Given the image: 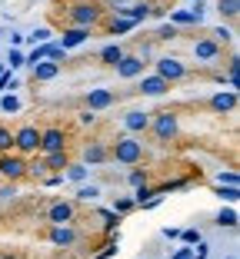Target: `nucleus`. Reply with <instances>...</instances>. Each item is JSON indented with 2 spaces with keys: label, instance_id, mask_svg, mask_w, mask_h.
<instances>
[{
  "label": "nucleus",
  "instance_id": "obj_23",
  "mask_svg": "<svg viewBox=\"0 0 240 259\" xmlns=\"http://www.w3.org/2000/svg\"><path fill=\"white\" fill-rule=\"evenodd\" d=\"M124 54H127V50H124L120 44H107V47L100 50V63H104V67H110V70H114V63L120 60Z\"/></svg>",
  "mask_w": 240,
  "mask_h": 259
},
{
  "label": "nucleus",
  "instance_id": "obj_16",
  "mask_svg": "<svg viewBox=\"0 0 240 259\" xmlns=\"http://www.w3.org/2000/svg\"><path fill=\"white\" fill-rule=\"evenodd\" d=\"M114 103H117V93H114V90H104V87H97V90L87 93V110H93V113L110 110Z\"/></svg>",
  "mask_w": 240,
  "mask_h": 259
},
{
  "label": "nucleus",
  "instance_id": "obj_47",
  "mask_svg": "<svg viewBox=\"0 0 240 259\" xmlns=\"http://www.w3.org/2000/svg\"><path fill=\"white\" fill-rule=\"evenodd\" d=\"M0 70H4V67H0Z\"/></svg>",
  "mask_w": 240,
  "mask_h": 259
},
{
  "label": "nucleus",
  "instance_id": "obj_4",
  "mask_svg": "<svg viewBox=\"0 0 240 259\" xmlns=\"http://www.w3.org/2000/svg\"><path fill=\"white\" fill-rule=\"evenodd\" d=\"M14 153L20 156H37L40 153V130L33 123H23L14 130Z\"/></svg>",
  "mask_w": 240,
  "mask_h": 259
},
{
  "label": "nucleus",
  "instance_id": "obj_2",
  "mask_svg": "<svg viewBox=\"0 0 240 259\" xmlns=\"http://www.w3.org/2000/svg\"><path fill=\"white\" fill-rule=\"evenodd\" d=\"M150 133H154L160 143H174L180 137V116L174 110H160V113H150Z\"/></svg>",
  "mask_w": 240,
  "mask_h": 259
},
{
  "label": "nucleus",
  "instance_id": "obj_41",
  "mask_svg": "<svg viewBox=\"0 0 240 259\" xmlns=\"http://www.w3.org/2000/svg\"><path fill=\"white\" fill-rule=\"evenodd\" d=\"M67 180H63V173H54V176H47L44 180V186H63Z\"/></svg>",
  "mask_w": 240,
  "mask_h": 259
},
{
  "label": "nucleus",
  "instance_id": "obj_11",
  "mask_svg": "<svg viewBox=\"0 0 240 259\" xmlns=\"http://www.w3.org/2000/svg\"><path fill=\"white\" fill-rule=\"evenodd\" d=\"M140 80V87H137V93H144V97H163V93H170V83L163 80V76H157V73H140L137 76Z\"/></svg>",
  "mask_w": 240,
  "mask_h": 259
},
{
  "label": "nucleus",
  "instance_id": "obj_13",
  "mask_svg": "<svg viewBox=\"0 0 240 259\" xmlns=\"http://www.w3.org/2000/svg\"><path fill=\"white\" fill-rule=\"evenodd\" d=\"M60 70H63V63H57V60H37L30 67V76H33V83H50V80L60 76Z\"/></svg>",
  "mask_w": 240,
  "mask_h": 259
},
{
  "label": "nucleus",
  "instance_id": "obj_10",
  "mask_svg": "<svg viewBox=\"0 0 240 259\" xmlns=\"http://www.w3.org/2000/svg\"><path fill=\"white\" fill-rule=\"evenodd\" d=\"M77 220V203L70 199H57L47 206V223H74Z\"/></svg>",
  "mask_w": 240,
  "mask_h": 259
},
{
  "label": "nucleus",
  "instance_id": "obj_24",
  "mask_svg": "<svg viewBox=\"0 0 240 259\" xmlns=\"http://www.w3.org/2000/svg\"><path fill=\"white\" fill-rule=\"evenodd\" d=\"M217 7H220V17H224V20H237L240 0H217Z\"/></svg>",
  "mask_w": 240,
  "mask_h": 259
},
{
  "label": "nucleus",
  "instance_id": "obj_46",
  "mask_svg": "<svg viewBox=\"0 0 240 259\" xmlns=\"http://www.w3.org/2000/svg\"><path fill=\"white\" fill-rule=\"evenodd\" d=\"M227 259H233V256H227Z\"/></svg>",
  "mask_w": 240,
  "mask_h": 259
},
{
  "label": "nucleus",
  "instance_id": "obj_22",
  "mask_svg": "<svg viewBox=\"0 0 240 259\" xmlns=\"http://www.w3.org/2000/svg\"><path fill=\"white\" fill-rule=\"evenodd\" d=\"M133 27H137V23H133L130 17H120V14H117L114 20H107V33H114V37H124V33H130Z\"/></svg>",
  "mask_w": 240,
  "mask_h": 259
},
{
  "label": "nucleus",
  "instance_id": "obj_19",
  "mask_svg": "<svg viewBox=\"0 0 240 259\" xmlns=\"http://www.w3.org/2000/svg\"><path fill=\"white\" fill-rule=\"evenodd\" d=\"M147 126H150V113L147 110H130V113L124 116V130L133 133V137H137V133H147Z\"/></svg>",
  "mask_w": 240,
  "mask_h": 259
},
{
  "label": "nucleus",
  "instance_id": "obj_8",
  "mask_svg": "<svg viewBox=\"0 0 240 259\" xmlns=\"http://www.w3.org/2000/svg\"><path fill=\"white\" fill-rule=\"evenodd\" d=\"M67 146H70V133L63 126H47V130H40V153L67 150Z\"/></svg>",
  "mask_w": 240,
  "mask_h": 259
},
{
  "label": "nucleus",
  "instance_id": "obj_27",
  "mask_svg": "<svg viewBox=\"0 0 240 259\" xmlns=\"http://www.w3.org/2000/svg\"><path fill=\"white\" fill-rule=\"evenodd\" d=\"M117 252H120V239H107V243L93 252L90 259H110V256H117Z\"/></svg>",
  "mask_w": 240,
  "mask_h": 259
},
{
  "label": "nucleus",
  "instance_id": "obj_5",
  "mask_svg": "<svg viewBox=\"0 0 240 259\" xmlns=\"http://www.w3.org/2000/svg\"><path fill=\"white\" fill-rule=\"evenodd\" d=\"M154 73L163 76L167 83H180V80L190 76V67H187L184 60H177V57H157L154 60Z\"/></svg>",
  "mask_w": 240,
  "mask_h": 259
},
{
  "label": "nucleus",
  "instance_id": "obj_14",
  "mask_svg": "<svg viewBox=\"0 0 240 259\" xmlns=\"http://www.w3.org/2000/svg\"><path fill=\"white\" fill-rule=\"evenodd\" d=\"M170 23L174 27H200L203 23V0H197V7H190V10H170Z\"/></svg>",
  "mask_w": 240,
  "mask_h": 259
},
{
  "label": "nucleus",
  "instance_id": "obj_7",
  "mask_svg": "<svg viewBox=\"0 0 240 259\" xmlns=\"http://www.w3.org/2000/svg\"><path fill=\"white\" fill-rule=\"evenodd\" d=\"M47 239L54 246H63V249H74L80 243V233L74 229V223H50L47 226Z\"/></svg>",
  "mask_w": 240,
  "mask_h": 259
},
{
  "label": "nucleus",
  "instance_id": "obj_39",
  "mask_svg": "<svg viewBox=\"0 0 240 259\" xmlns=\"http://www.w3.org/2000/svg\"><path fill=\"white\" fill-rule=\"evenodd\" d=\"M14 196H17V183H7V180H4V186H0V199L7 203V199H14Z\"/></svg>",
  "mask_w": 240,
  "mask_h": 259
},
{
  "label": "nucleus",
  "instance_id": "obj_38",
  "mask_svg": "<svg viewBox=\"0 0 240 259\" xmlns=\"http://www.w3.org/2000/svg\"><path fill=\"white\" fill-rule=\"evenodd\" d=\"M177 37V27H174V23H163L160 30H157V40H174Z\"/></svg>",
  "mask_w": 240,
  "mask_h": 259
},
{
  "label": "nucleus",
  "instance_id": "obj_36",
  "mask_svg": "<svg viewBox=\"0 0 240 259\" xmlns=\"http://www.w3.org/2000/svg\"><path fill=\"white\" fill-rule=\"evenodd\" d=\"M180 239H184L187 246H197L203 236H200V229H194V226H190V229H180Z\"/></svg>",
  "mask_w": 240,
  "mask_h": 259
},
{
  "label": "nucleus",
  "instance_id": "obj_37",
  "mask_svg": "<svg viewBox=\"0 0 240 259\" xmlns=\"http://www.w3.org/2000/svg\"><path fill=\"white\" fill-rule=\"evenodd\" d=\"M214 40H217V44H220V47H224V44H230V40H233V33H230V27H217V30H214Z\"/></svg>",
  "mask_w": 240,
  "mask_h": 259
},
{
  "label": "nucleus",
  "instance_id": "obj_31",
  "mask_svg": "<svg viewBox=\"0 0 240 259\" xmlns=\"http://www.w3.org/2000/svg\"><path fill=\"white\" fill-rule=\"evenodd\" d=\"M0 110H4V113H17V110H20V97L4 93V97H0Z\"/></svg>",
  "mask_w": 240,
  "mask_h": 259
},
{
  "label": "nucleus",
  "instance_id": "obj_28",
  "mask_svg": "<svg viewBox=\"0 0 240 259\" xmlns=\"http://www.w3.org/2000/svg\"><path fill=\"white\" fill-rule=\"evenodd\" d=\"M147 180H150V173H147V169H140V163H133V169L127 173V183L140 186V183H147Z\"/></svg>",
  "mask_w": 240,
  "mask_h": 259
},
{
  "label": "nucleus",
  "instance_id": "obj_18",
  "mask_svg": "<svg viewBox=\"0 0 240 259\" xmlns=\"http://www.w3.org/2000/svg\"><path fill=\"white\" fill-rule=\"evenodd\" d=\"M210 110L214 113H233L237 110V90H220L210 97Z\"/></svg>",
  "mask_w": 240,
  "mask_h": 259
},
{
  "label": "nucleus",
  "instance_id": "obj_17",
  "mask_svg": "<svg viewBox=\"0 0 240 259\" xmlns=\"http://www.w3.org/2000/svg\"><path fill=\"white\" fill-rule=\"evenodd\" d=\"M87 40H90V30H87V27H63V33H60L57 44H60L63 50H74V47L87 44Z\"/></svg>",
  "mask_w": 240,
  "mask_h": 259
},
{
  "label": "nucleus",
  "instance_id": "obj_9",
  "mask_svg": "<svg viewBox=\"0 0 240 259\" xmlns=\"http://www.w3.org/2000/svg\"><path fill=\"white\" fill-rule=\"evenodd\" d=\"M144 67H147L144 54H124L120 60L114 63V70H117V76H120V80H137V76L144 73Z\"/></svg>",
  "mask_w": 240,
  "mask_h": 259
},
{
  "label": "nucleus",
  "instance_id": "obj_25",
  "mask_svg": "<svg viewBox=\"0 0 240 259\" xmlns=\"http://www.w3.org/2000/svg\"><path fill=\"white\" fill-rule=\"evenodd\" d=\"M110 209H114L117 216H127V213H133V209H137V203H133V196H117Z\"/></svg>",
  "mask_w": 240,
  "mask_h": 259
},
{
  "label": "nucleus",
  "instance_id": "obj_26",
  "mask_svg": "<svg viewBox=\"0 0 240 259\" xmlns=\"http://www.w3.org/2000/svg\"><path fill=\"white\" fill-rule=\"evenodd\" d=\"M217 226H220V229H237V209H233V206L217 213Z\"/></svg>",
  "mask_w": 240,
  "mask_h": 259
},
{
  "label": "nucleus",
  "instance_id": "obj_32",
  "mask_svg": "<svg viewBox=\"0 0 240 259\" xmlns=\"http://www.w3.org/2000/svg\"><path fill=\"white\" fill-rule=\"evenodd\" d=\"M237 73H240V60L230 57V63H227V87L230 90H237Z\"/></svg>",
  "mask_w": 240,
  "mask_h": 259
},
{
  "label": "nucleus",
  "instance_id": "obj_12",
  "mask_svg": "<svg viewBox=\"0 0 240 259\" xmlns=\"http://www.w3.org/2000/svg\"><path fill=\"white\" fill-rule=\"evenodd\" d=\"M194 57H197V60H203V63H214V60L224 57V47H220L214 37H200L194 44Z\"/></svg>",
  "mask_w": 240,
  "mask_h": 259
},
{
  "label": "nucleus",
  "instance_id": "obj_33",
  "mask_svg": "<svg viewBox=\"0 0 240 259\" xmlns=\"http://www.w3.org/2000/svg\"><path fill=\"white\" fill-rule=\"evenodd\" d=\"M237 183H240L237 169H220L217 173V186H237Z\"/></svg>",
  "mask_w": 240,
  "mask_h": 259
},
{
  "label": "nucleus",
  "instance_id": "obj_45",
  "mask_svg": "<svg viewBox=\"0 0 240 259\" xmlns=\"http://www.w3.org/2000/svg\"><path fill=\"white\" fill-rule=\"evenodd\" d=\"M194 259H210V256H194Z\"/></svg>",
  "mask_w": 240,
  "mask_h": 259
},
{
  "label": "nucleus",
  "instance_id": "obj_43",
  "mask_svg": "<svg viewBox=\"0 0 240 259\" xmlns=\"http://www.w3.org/2000/svg\"><path fill=\"white\" fill-rule=\"evenodd\" d=\"M163 239H180V229L177 226H167V229H163Z\"/></svg>",
  "mask_w": 240,
  "mask_h": 259
},
{
  "label": "nucleus",
  "instance_id": "obj_30",
  "mask_svg": "<svg viewBox=\"0 0 240 259\" xmlns=\"http://www.w3.org/2000/svg\"><path fill=\"white\" fill-rule=\"evenodd\" d=\"M23 40H30V44H47V40H54V30H50V27H37V30H30V37H23Z\"/></svg>",
  "mask_w": 240,
  "mask_h": 259
},
{
  "label": "nucleus",
  "instance_id": "obj_15",
  "mask_svg": "<svg viewBox=\"0 0 240 259\" xmlns=\"http://www.w3.org/2000/svg\"><path fill=\"white\" fill-rule=\"evenodd\" d=\"M80 163H87V166H104V163H110L107 143H100V140H90V143L84 146V153H80Z\"/></svg>",
  "mask_w": 240,
  "mask_h": 259
},
{
  "label": "nucleus",
  "instance_id": "obj_21",
  "mask_svg": "<svg viewBox=\"0 0 240 259\" xmlns=\"http://www.w3.org/2000/svg\"><path fill=\"white\" fill-rule=\"evenodd\" d=\"M87 176H90V166H87V163H67V166H63V180H70V183H84Z\"/></svg>",
  "mask_w": 240,
  "mask_h": 259
},
{
  "label": "nucleus",
  "instance_id": "obj_3",
  "mask_svg": "<svg viewBox=\"0 0 240 259\" xmlns=\"http://www.w3.org/2000/svg\"><path fill=\"white\" fill-rule=\"evenodd\" d=\"M100 14L104 10L93 4V0H77V4H70L67 7V20H70V27H97L100 23Z\"/></svg>",
  "mask_w": 240,
  "mask_h": 259
},
{
  "label": "nucleus",
  "instance_id": "obj_44",
  "mask_svg": "<svg viewBox=\"0 0 240 259\" xmlns=\"http://www.w3.org/2000/svg\"><path fill=\"white\" fill-rule=\"evenodd\" d=\"M110 4H114V7H124V4H127V0H110Z\"/></svg>",
  "mask_w": 240,
  "mask_h": 259
},
{
  "label": "nucleus",
  "instance_id": "obj_42",
  "mask_svg": "<svg viewBox=\"0 0 240 259\" xmlns=\"http://www.w3.org/2000/svg\"><path fill=\"white\" fill-rule=\"evenodd\" d=\"M93 120H97V113H93V110H84V113H80V123H84V126H90Z\"/></svg>",
  "mask_w": 240,
  "mask_h": 259
},
{
  "label": "nucleus",
  "instance_id": "obj_29",
  "mask_svg": "<svg viewBox=\"0 0 240 259\" xmlns=\"http://www.w3.org/2000/svg\"><path fill=\"white\" fill-rule=\"evenodd\" d=\"M10 150H14V130L0 123V153H10Z\"/></svg>",
  "mask_w": 240,
  "mask_h": 259
},
{
  "label": "nucleus",
  "instance_id": "obj_1",
  "mask_svg": "<svg viewBox=\"0 0 240 259\" xmlns=\"http://www.w3.org/2000/svg\"><path fill=\"white\" fill-rule=\"evenodd\" d=\"M107 156H110V163H120V166H133V163L144 160V143H140L133 133H127V137H117L114 143L107 146Z\"/></svg>",
  "mask_w": 240,
  "mask_h": 259
},
{
  "label": "nucleus",
  "instance_id": "obj_35",
  "mask_svg": "<svg viewBox=\"0 0 240 259\" xmlns=\"http://www.w3.org/2000/svg\"><path fill=\"white\" fill-rule=\"evenodd\" d=\"M97 196H100V186H80V190H77V199H84V203H93V199H97Z\"/></svg>",
  "mask_w": 240,
  "mask_h": 259
},
{
  "label": "nucleus",
  "instance_id": "obj_6",
  "mask_svg": "<svg viewBox=\"0 0 240 259\" xmlns=\"http://www.w3.org/2000/svg\"><path fill=\"white\" fill-rule=\"evenodd\" d=\"M23 176H27V156L20 153H0V180H7V183H20Z\"/></svg>",
  "mask_w": 240,
  "mask_h": 259
},
{
  "label": "nucleus",
  "instance_id": "obj_40",
  "mask_svg": "<svg viewBox=\"0 0 240 259\" xmlns=\"http://www.w3.org/2000/svg\"><path fill=\"white\" fill-rule=\"evenodd\" d=\"M7 63H10V70H20V67H23V54H20V50H10Z\"/></svg>",
  "mask_w": 240,
  "mask_h": 259
},
{
  "label": "nucleus",
  "instance_id": "obj_34",
  "mask_svg": "<svg viewBox=\"0 0 240 259\" xmlns=\"http://www.w3.org/2000/svg\"><path fill=\"white\" fill-rule=\"evenodd\" d=\"M217 196L220 199H224V203H237V199H240V190H237V186H217Z\"/></svg>",
  "mask_w": 240,
  "mask_h": 259
},
{
  "label": "nucleus",
  "instance_id": "obj_20",
  "mask_svg": "<svg viewBox=\"0 0 240 259\" xmlns=\"http://www.w3.org/2000/svg\"><path fill=\"white\" fill-rule=\"evenodd\" d=\"M70 163V150H54V153H44V166L47 169H57L63 173V166Z\"/></svg>",
  "mask_w": 240,
  "mask_h": 259
}]
</instances>
